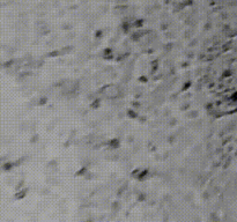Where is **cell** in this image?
Returning a JSON list of instances; mask_svg holds the SVG:
<instances>
[{
	"label": "cell",
	"mask_w": 237,
	"mask_h": 222,
	"mask_svg": "<svg viewBox=\"0 0 237 222\" xmlns=\"http://www.w3.org/2000/svg\"><path fill=\"white\" fill-rule=\"evenodd\" d=\"M26 193H27V190L24 189V190H22V191L18 192V193H16V195H15V198H16V199H21V198H24V197H26Z\"/></svg>",
	"instance_id": "cell-1"
},
{
	"label": "cell",
	"mask_w": 237,
	"mask_h": 222,
	"mask_svg": "<svg viewBox=\"0 0 237 222\" xmlns=\"http://www.w3.org/2000/svg\"><path fill=\"white\" fill-rule=\"evenodd\" d=\"M133 111H134V110H127V116H128V117H131V118H135V117H138V115L134 113Z\"/></svg>",
	"instance_id": "cell-2"
}]
</instances>
